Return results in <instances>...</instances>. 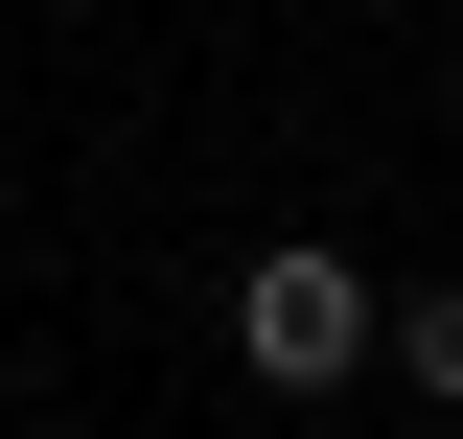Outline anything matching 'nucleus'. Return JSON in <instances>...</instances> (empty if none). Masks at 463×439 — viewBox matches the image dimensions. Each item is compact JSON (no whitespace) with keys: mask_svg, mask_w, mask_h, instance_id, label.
Here are the masks:
<instances>
[{"mask_svg":"<svg viewBox=\"0 0 463 439\" xmlns=\"http://www.w3.org/2000/svg\"><path fill=\"white\" fill-rule=\"evenodd\" d=\"M232 347H255L279 393H347V370H371V277H347V255H255V277H232Z\"/></svg>","mask_w":463,"mask_h":439,"instance_id":"f257e3e1","label":"nucleus"},{"mask_svg":"<svg viewBox=\"0 0 463 439\" xmlns=\"http://www.w3.org/2000/svg\"><path fill=\"white\" fill-rule=\"evenodd\" d=\"M371 347H394L417 393H463V277H417V301H371Z\"/></svg>","mask_w":463,"mask_h":439,"instance_id":"f03ea898","label":"nucleus"}]
</instances>
